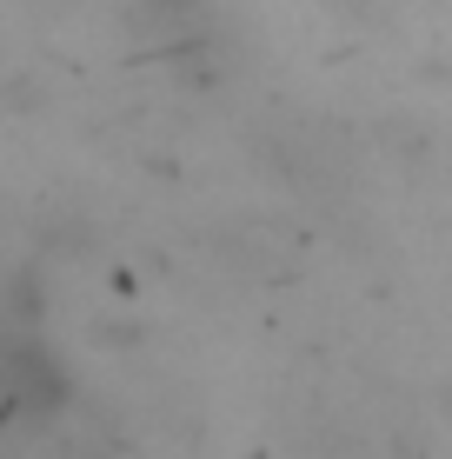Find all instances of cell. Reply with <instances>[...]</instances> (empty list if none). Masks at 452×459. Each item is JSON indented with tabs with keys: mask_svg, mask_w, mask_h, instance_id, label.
Wrapping results in <instances>:
<instances>
[{
	"mask_svg": "<svg viewBox=\"0 0 452 459\" xmlns=\"http://www.w3.org/2000/svg\"><path fill=\"white\" fill-rule=\"evenodd\" d=\"M0 379H7V413L13 420H60L73 406V367L54 340H40L34 326H13L7 359H0Z\"/></svg>",
	"mask_w": 452,
	"mask_h": 459,
	"instance_id": "obj_1",
	"label": "cell"
}]
</instances>
